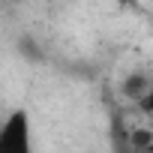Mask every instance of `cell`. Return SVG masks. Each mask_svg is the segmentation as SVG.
Segmentation results:
<instances>
[{
    "mask_svg": "<svg viewBox=\"0 0 153 153\" xmlns=\"http://www.w3.org/2000/svg\"><path fill=\"white\" fill-rule=\"evenodd\" d=\"M0 153H33L30 117L24 108H15L0 123Z\"/></svg>",
    "mask_w": 153,
    "mask_h": 153,
    "instance_id": "1",
    "label": "cell"
},
{
    "mask_svg": "<svg viewBox=\"0 0 153 153\" xmlns=\"http://www.w3.org/2000/svg\"><path fill=\"white\" fill-rule=\"evenodd\" d=\"M0 123H3V117H0Z\"/></svg>",
    "mask_w": 153,
    "mask_h": 153,
    "instance_id": "2",
    "label": "cell"
}]
</instances>
